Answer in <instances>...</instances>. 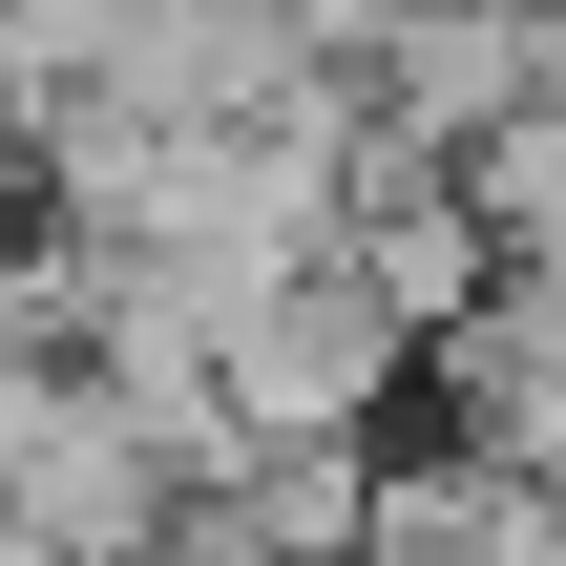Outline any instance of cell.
I'll use <instances>...</instances> for the list:
<instances>
[{"instance_id": "1", "label": "cell", "mask_w": 566, "mask_h": 566, "mask_svg": "<svg viewBox=\"0 0 566 566\" xmlns=\"http://www.w3.org/2000/svg\"><path fill=\"white\" fill-rule=\"evenodd\" d=\"M399 378H420V357H399L336 273H294L273 315H231V336H210V420H231V462H336V441H378V420H399Z\"/></svg>"}, {"instance_id": "2", "label": "cell", "mask_w": 566, "mask_h": 566, "mask_svg": "<svg viewBox=\"0 0 566 566\" xmlns=\"http://www.w3.org/2000/svg\"><path fill=\"white\" fill-rule=\"evenodd\" d=\"M420 399H441V462H483V483H566V294L546 273H504L441 357H420Z\"/></svg>"}, {"instance_id": "3", "label": "cell", "mask_w": 566, "mask_h": 566, "mask_svg": "<svg viewBox=\"0 0 566 566\" xmlns=\"http://www.w3.org/2000/svg\"><path fill=\"white\" fill-rule=\"evenodd\" d=\"M336 294H357L399 357H441V336H462L504 273H483V231H462V189H441V168L357 147V168H336Z\"/></svg>"}, {"instance_id": "4", "label": "cell", "mask_w": 566, "mask_h": 566, "mask_svg": "<svg viewBox=\"0 0 566 566\" xmlns=\"http://www.w3.org/2000/svg\"><path fill=\"white\" fill-rule=\"evenodd\" d=\"M441 189H462L483 273H566V105H504V126H483V147H462Z\"/></svg>"}, {"instance_id": "5", "label": "cell", "mask_w": 566, "mask_h": 566, "mask_svg": "<svg viewBox=\"0 0 566 566\" xmlns=\"http://www.w3.org/2000/svg\"><path fill=\"white\" fill-rule=\"evenodd\" d=\"M0 189H21V21H0Z\"/></svg>"}, {"instance_id": "6", "label": "cell", "mask_w": 566, "mask_h": 566, "mask_svg": "<svg viewBox=\"0 0 566 566\" xmlns=\"http://www.w3.org/2000/svg\"><path fill=\"white\" fill-rule=\"evenodd\" d=\"M546 546H566V483H546Z\"/></svg>"}, {"instance_id": "7", "label": "cell", "mask_w": 566, "mask_h": 566, "mask_svg": "<svg viewBox=\"0 0 566 566\" xmlns=\"http://www.w3.org/2000/svg\"><path fill=\"white\" fill-rule=\"evenodd\" d=\"M546 294H566V273H546Z\"/></svg>"}]
</instances>
